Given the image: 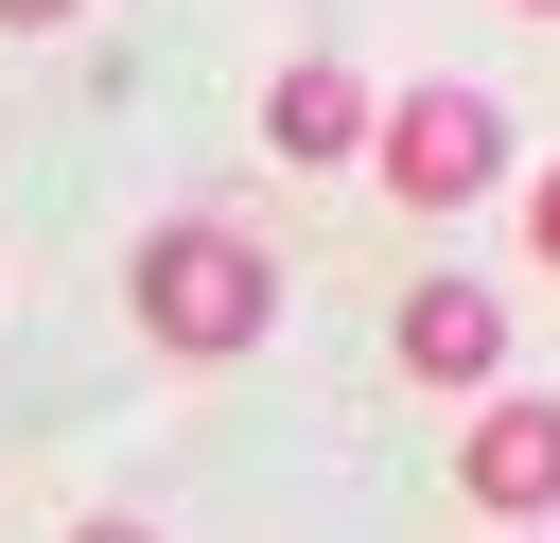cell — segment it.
Wrapping results in <instances>:
<instances>
[{"instance_id":"5","label":"cell","mask_w":560,"mask_h":543,"mask_svg":"<svg viewBox=\"0 0 560 543\" xmlns=\"http://www.w3.org/2000/svg\"><path fill=\"white\" fill-rule=\"evenodd\" d=\"M262 140H280L298 175H332V158H368V88H350L332 53H298V70L262 88Z\"/></svg>"},{"instance_id":"7","label":"cell","mask_w":560,"mask_h":543,"mask_svg":"<svg viewBox=\"0 0 560 543\" xmlns=\"http://www.w3.org/2000/svg\"><path fill=\"white\" fill-rule=\"evenodd\" d=\"M70 18H88V0H0V35H70Z\"/></svg>"},{"instance_id":"8","label":"cell","mask_w":560,"mask_h":543,"mask_svg":"<svg viewBox=\"0 0 560 543\" xmlns=\"http://www.w3.org/2000/svg\"><path fill=\"white\" fill-rule=\"evenodd\" d=\"M70 543H158V525H122V508H88V525H70Z\"/></svg>"},{"instance_id":"6","label":"cell","mask_w":560,"mask_h":543,"mask_svg":"<svg viewBox=\"0 0 560 543\" xmlns=\"http://www.w3.org/2000/svg\"><path fill=\"white\" fill-rule=\"evenodd\" d=\"M525 263H542V280H560V158H542V175H525Z\"/></svg>"},{"instance_id":"1","label":"cell","mask_w":560,"mask_h":543,"mask_svg":"<svg viewBox=\"0 0 560 543\" xmlns=\"http://www.w3.org/2000/svg\"><path fill=\"white\" fill-rule=\"evenodd\" d=\"M122 298H140V333H158V350L228 368V350H262V315H280V263H262L245 228H210V210H192V228H158V245H140V280H122Z\"/></svg>"},{"instance_id":"4","label":"cell","mask_w":560,"mask_h":543,"mask_svg":"<svg viewBox=\"0 0 560 543\" xmlns=\"http://www.w3.org/2000/svg\"><path fill=\"white\" fill-rule=\"evenodd\" d=\"M402 368L420 385H490L508 368V298L490 280H402Z\"/></svg>"},{"instance_id":"10","label":"cell","mask_w":560,"mask_h":543,"mask_svg":"<svg viewBox=\"0 0 560 543\" xmlns=\"http://www.w3.org/2000/svg\"><path fill=\"white\" fill-rule=\"evenodd\" d=\"M525 543H542V525H525Z\"/></svg>"},{"instance_id":"2","label":"cell","mask_w":560,"mask_h":543,"mask_svg":"<svg viewBox=\"0 0 560 543\" xmlns=\"http://www.w3.org/2000/svg\"><path fill=\"white\" fill-rule=\"evenodd\" d=\"M368 158H385V193L438 228V210H472V193L508 175V105H490V88H402V105H368Z\"/></svg>"},{"instance_id":"9","label":"cell","mask_w":560,"mask_h":543,"mask_svg":"<svg viewBox=\"0 0 560 543\" xmlns=\"http://www.w3.org/2000/svg\"><path fill=\"white\" fill-rule=\"evenodd\" d=\"M525 18H560V0H525Z\"/></svg>"},{"instance_id":"3","label":"cell","mask_w":560,"mask_h":543,"mask_svg":"<svg viewBox=\"0 0 560 543\" xmlns=\"http://www.w3.org/2000/svg\"><path fill=\"white\" fill-rule=\"evenodd\" d=\"M455 490H472L490 525H560V403H542V385H490L472 438H455Z\"/></svg>"}]
</instances>
